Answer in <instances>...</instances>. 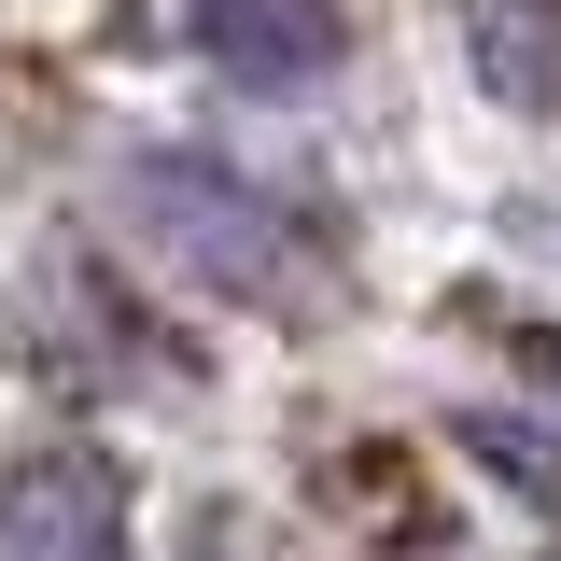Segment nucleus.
Wrapping results in <instances>:
<instances>
[{"label":"nucleus","instance_id":"f03ea898","mask_svg":"<svg viewBox=\"0 0 561 561\" xmlns=\"http://www.w3.org/2000/svg\"><path fill=\"white\" fill-rule=\"evenodd\" d=\"M0 561H140L113 463L99 449H14L0 463Z\"/></svg>","mask_w":561,"mask_h":561},{"label":"nucleus","instance_id":"f257e3e1","mask_svg":"<svg viewBox=\"0 0 561 561\" xmlns=\"http://www.w3.org/2000/svg\"><path fill=\"white\" fill-rule=\"evenodd\" d=\"M127 210H140L154 253H183L210 295H253V309H295L309 267H323L309 225H295L280 197H253L239 169H197V154H140V169H127Z\"/></svg>","mask_w":561,"mask_h":561},{"label":"nucleus","instance_id":"20e7f679","mask_svg":"<svg viewBox=\"0 0 561 561\" xmlns=\"http://www.w3.org/2000/svg\"><path fill=\"white\" fill-rule=\"evenodd\" d=\"M449 28H463V70L491 113L561 127V0H449Z\"/></svg>","mask_w":561,"mask_h":561},{"label":"nucleus","instance_id":"7ed1b4c3","mask_svg":"<svg viewBox=\"0 0 561 561\" xmlns=\"http://www.w3.org/2000/svg\"><path fill=\"white\" fill-rule=\"evenodd\" d=\"M183 28H197V57L225 70V84L280 99V84H323V70H337L351 0H183Z\"/></svg>","mask_w":561,"mask_h":561}]
</instances>
